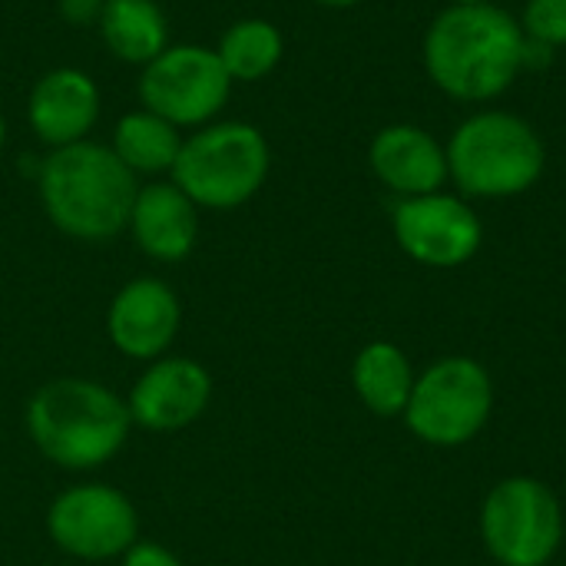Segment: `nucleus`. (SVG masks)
<instances>
[{"instance_id": "1", "label": "nucleus", "mask_w": 566, "mask_h": 566, "mask_svg": "<svg viewBox=\"0 0 566 566\" xmlns=\"http://www.w3.org/2000/svg\"><path fill=\"white\" fill-rule=\"evenodd\" d=\"M421 60L448 99L491 103L527 70V36L501 3H448L424 30Z\"/></svg>"}, {"instance_id": "2", "label": "nucleus", "mask_w": 566, "mask_h": 566, "mask_svg": "<svg viewBox=\"0 0 566 566\" xmlns=\"http://www.w3.org/2000/svg\"><path fill=\"white\" fill-rule=\"evenodd\" d=\"M139 182L106 143L50 149L36 169V196L50 226L76 242H109L126 232Z\"/></svg>"}, {"instance_id": "3", "label": "nucleus", "mask_w": 566, "mask_h": 566, "mask_svg": "<svg viewBox=\"0 0 566 566\" xmlns=\"http://www.w3.org/2000/svg\"><path fill=\"white\" fill-rule=\"evenodd\" d=\"M33 448L63 471H96L109 464L133 434L126 398L96 378L63 375L40 385L23 411Z\"/></svg>"}, {"instance_id": "4", "label": "nucleus", "mask_w": 566, "mask_h": 566, "mask_svg": "<svg viewBox=\"0 0 566 566\" xmlns=\"http://www.w3.org/2000/svg\"><path fill=\"white\" fill-rule=\"evenodd\" d=\"M448 176L464 199H514L531 192L547 169V146L537 126L511 109L464 116L448 143Z\"/></svg>"}, {"instance_id": "5", "label": "nucleus", "mask_w": 566, "mask_h": 566, "mask_svg": "<svg viewBox=\"0 0 566 566\" xmlns=\"http://www.w3.org/2000/svg\"><path fill=\"white\" fill-rule=\"evenodd\" d=\"M272 172L265 133L242 119L209 123L186 133L169 179L199 206L232 212L252 202Z\"/></svg>"}, {"instance_id": "6", "label": "nucleus", "mask_w": 566, "mask_h": 566, "mask_svg": "<svg viewBox=\"0 0 566 566\" xmlns=\"http://www.w3.org/2000/svg\"><path fill=\"white\" fill-rule=\"evenodd\" d=\"M494 411L491 371L468 355H448L428 365L405 408L408 431L431 448H461L474 441Z\"/></svg>"}, {"instance_id": "7", "label": "nucleus", "mask_w": 566, "mask_h": 566, "mask_svg": "<svg viewBox=\"0 0 566 566\" xmlns=\"http://www.w3.org/2000/svg\"><path fill=\"white\" fill-rule=\"evenodd\" d=\"M481 541L501 566H547L564 544V507L544 481L504 478L481 504Z\"/></svg>"}, {"instance_id": "8", "label": "nucleus", "mask_w": 566, "mask_h": 566, "mask_svg": "<svg viewBox=\"0 0 566 566\" xmlns=\"http://www.w3.org/2000/svg\"><path fill=\"white\" fill-rule=\"evenodd\" d=\"M232 80L212 46L169 43L139 73L143 109L169 119L182 133L216 123L232 96Z\"/></svg>"}, {"instance_id": "9", "label": "nucleus", "mask_w": 566, "mask_h": 566, "mask_svg": "<svg viewBox=\"0 0 566 566\" xmlns=\"http://www.w3.org/2000/svg\"><path fill=\"white\" fill-rule=\"evenodd\" d=\"M46 537L73 560H119L139 541L136 504L113 484H76L46 507Z\"/></svg>"}, {"instance_id": "10", "label": "nucleus", "mask_w": 566, "mask_h": 566, "mask_svg": "<svg viewBox=\"0 0 566 566\" xmlns=\"http://www.w3.org/2000/svg\"><path fill=\"white\" fill-rule=\"evenodd\" d=\"M391 232L398 249L424 269H461L484 245V222L471 199L444 189L398 199Z\"/></svg>"}, {"instance_id": "11", "label": "nucleus", "mask_w": 566, "mask_h": 566, "mask_svg": "<svg viewBox=\"0 0 566 566\" xmlns=\"http://www.w3.org/2000/svg\"><path fill=\"white\" fill-rule=\"evenodd\" d=\"M212 375L202 361L186 355H163L146 365L126 395L136 428L153 434H176L196 424L212 405Z\"/></svg>"}, {"instance_id": "12", "label": "nucleus", "mask_w": 566, "mask_h": 566, "mask_svg": "<svg viewBox=\"0 0 566 566\" xmlns=\"http://www.w3.org/2000/svg\"><path fill=\"white\" fill-rule=\"evenodd\" d=\"M182 328V302L163 279H129L106 308L109 345L129 361H156L169 355Z\"/></svg>"}, {"instance_id": "13", "label": "nucleus", "mask_w": 566, "mask_h": 566, "mask_svg": "<svg viewBox=\"0 0 566 566\" xmlns=\"http://www.w3.org/2000/svg\"><path fill=\"white\" fill-rule=\"evenodd\" d=\"M103 99L96 80L80 66H53L30 86L27 123L50 149L90 139L99 119Z\"/></svg>"}, {"instance_id": "14", "label": "nucleus", "mask_w": 566, "mask_h": 566, "mask_svg": "<svg viewBox=\"0 0 566 566\" xmlns=\"http://www.w3.org/2000/svg\"><path fill=\"white\" fill-rule=\"evenodd\" d=\"M368 166L398 199L441 192L451 182L444 143L418 123H388L378 129L368 146Z\"/></svg>"}, {"instance_id": "15", "label": "nucleus", "mask_w": 566, "mask_h": 566, "mask_svg": "<svg viewBox=\"0 0 566 566\" xmlns=\"http://www.w3.org/2000/svg\"><path fill=\"white\" fill-rule=\"evenodd\" d=\"M126 232L146 259L176 265L199 242V206L172 179H153L139 186Z\"/></svg>"}, {"instance_id": "16", "label": "nucleus", "mask_w": 566, "mask_h": 566, "mask_svg": "<svg viewBox=\"0 0 566 566\" xmlns=\"http://www.w3.org/2000/svg\"><path fill=\"white\" fill-rule=\"evenodd\" d=\"M415 378L418 375H415L411 358L395 342H368L355 355V365H352V388L358 401L378 418L405 415Z\"/></svg>"}, {"instance_id": "17", "label": "nucleus", "mask_w": 566, "mask_h": 566, "mask_svg": "<svg viewBox=\"0 0 566 566\" xmlns=\"http://www.w3.org/2000/svg\"><path fill=\"white\" fill-rule=\"evenodd\" d=\"M96 30L106 50L133 66H146L169 46V23L156 0H103Z\"/></svg>"}, {"instance_id": "18", "label": "nucleus", "mask_w": 566, "mask_h": 566, "mask_svg": "<svg viewBox=\"0 0 566 566\" xmlns=\"http://www.w3.org/2000/svg\"><path fill=\"white\" fill-rule=\"evenodd\" d=\"M186 133L149 109H129L116 119L109 149L133 176H169Z\"/></svg>"}, {"instance_id": "19", "label": "nucleus", "mask_w": 566, "mask_h": 566, "mask_svg": "<svg viewBox=\"0 0 566 566\" xmlns=\"http://www.w3.org/2000/svg\"><path fill=\"white\" fill-rule=\"evenodd\" d=\"M216 56L232 83H259L275 73L285 56L282 30L265 17H242L229 23L216 43Z\"/></svg>"}, {"instance_id": "20", "label": "nucleus", "mask_w": 566, "mask_h": 566, "mask_svg": "<svg viewBox=\"0 0 566 566\" xmlns=\"http://www.w3.org/2000/svg\"><path fill=\"white\" fill-rule=\"evenodd\" d=\"M517 20L531 43H541L554 53L566 46V0H527Z\"/></svg>"}, {"instance_id": "21", "label": "nucleus", "mask_w": 566, "mask_h": 566, "mask_svg": "<svg viewBox=\"0 0 566 566\" xmlns=\"http://www.w3.org/2000/svg\"><path fill=\"white\" fill-rule=\"evenodd\" d=\"M119 566H182V560H179L169 547H163V544H156V541H136V544L119 557Z\"/></svg>"}, {"instance_id": "22", "label": "nucleus", "mask_w": 566, "mask_h": 566, "mask_svg": "<svg viewBox=\"0 0 566 566\" xmlns=\"http://www.w3.org/2000/svg\"><path fill=\"white\" fill-rule=\"evenodd\" d=\"M60 10L70 23H96L99 20V10H103V0H60Z\"/></svg>"}, {"instance_id": "23", "label": "nucleus", "mask_w": 566, "mask_h": 566, "mask_svg": "<svg viewBox=\"0 0 566 566\" xmlns=\"http://www.w3.org/2000/svg\"><path fill=\"white\" fill-rule=\"evenodd\" d=\"M312 3L328 7V10H352V7H358V3H365V0H312Z\"/></svg>"}, {"instance_id": "24", "label": "nucleus", "mask_w": 566, "mask_h": 566, "mask_svg": "<svg viewBox=\"0 0 566 566\" xmlns=\"http://www.w3.org/2000/svg\"><path fill=\"white\" fill-rule=\"evenodd\" d=\"M451 3H461V7H478V3H497V0H451Z\"/></svg>"}, {"instance_id": "25", "label": "nucleus", "mask_w": 566, "mask_h": 566, "mask_svg": "<svg viewBox=\"0 0 566 566\" xmlns=\"http://www.w3.org/2000/svg\"><path fill=\"white\" fill-rule=\"evenodd\" d=\"M3 143H7V119H3V113H0V149H3Z\"/></svg>"}]
</instances>
